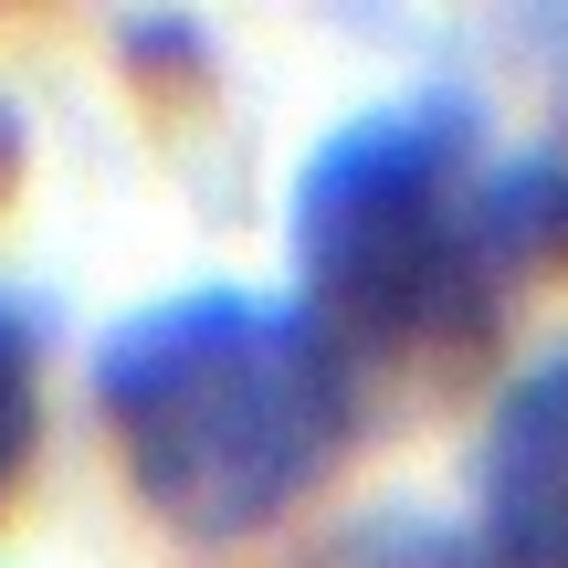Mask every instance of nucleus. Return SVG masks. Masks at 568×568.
Masks as SVG:
<instances>
[{"label": "nucleus", "mask_w": 568, "mask_h": 568, "mask_svg": "<svg viewBox=\"0 0 568 568\" xmlns=\"http://www.w3.org/2000/svg\"><path fill=\"white\" fill-rule=\"evenodd\" d=\"M474 506L495 568H568V347L506 379L474 453Z\"/></svg>", "instance_id": "obj_3"}, {"label": "nucleus", "mask_w": 568, "mask_h": 568, "mask_svg": "<svg viewBox=\"0 0 568 568\" xmlns=\"http://www.w3.org/2000/svg\"><path fill=\"white\" fill-rule=\"evenodd\" d=\"M558 159H568V148H558Z\"/></svg>", "instance_id": "obj_5"}, {"label": "nucleus", "mask_w": 568, "mask_h": 568, "mask_svg": "<svg viewBox=\"0 0 568 568\" xmlns=\"http://www.w3.org/2000/svg\"><path fill=\"white\" fill-rule=\"evenodd\" d=\"M95 410L138 506L190 548L284 527L358 432V368L295 295H169L95 347Z\"/></svg>", "instance_id": "obj_1"}, {"label": "nucleus", "mask_w": 568, "mask_h": 568, "mask_svg": "<svg viewBox=\"0 0 568 568\" xmlns=\"http://www.w3.org/2000/svg\"><path fill=\"white\" fill-rule=\"evenodd\" d=\"M32 443H42V337H32V316L0 295V495L32 464Z\"/></svg>", "instance_id": "obj_4"}, {"label": "nucleus", "mask_w": 568, "mask_h": 568, "mask_svg": "<svg viewBox=\"0 0 568 568\" xmlns=\"http://www.w3.org/2000/svg\"><path fill=\"white\" fill-rule=\"evenodd\" d=\"M305 316L347 368H443L495 326L516 274L506 169L485 159L464 95H410L337 126L295 180Z\"/></svg>", "instance_id": "obj_2"}]
</instances>
